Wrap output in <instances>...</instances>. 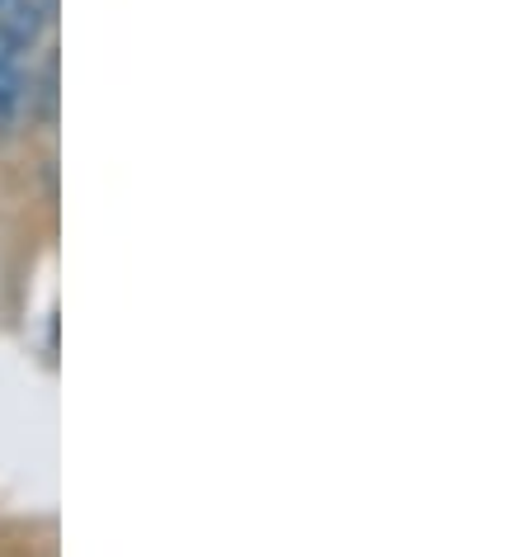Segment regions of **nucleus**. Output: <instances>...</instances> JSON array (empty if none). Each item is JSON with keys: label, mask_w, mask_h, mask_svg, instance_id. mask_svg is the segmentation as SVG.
Masks as SVG:
<instances>
[{"label": "nucleus", "mask_w": 528, "mask_h": 557, "mask_svg": "<svg viewBox=\"0 0 528 557\" xmlns=\"http://www.w3.org/2000/svg\"><path fill=\"white\" fill-rule=\"evenodd\" d=\"M29 114V66L24 58L0 62V137H10Z\"/></svg>", "instance_id": "f257e3e1"}, {"label": "nucleus", "mask_w": 528, "mask_h": 557, "mask_svg": "<svg viewBox=\"0 0 528 557\" xmlns=\"http://www.w3.org/2000/svg\"><path fill=\"white\" fill-rule=\"evenodd\" d=\"M15 5H20V0H0V24L10 20V10H15Z\"/></svg>", "instance_id": "f03ea898"}]
</instances>
